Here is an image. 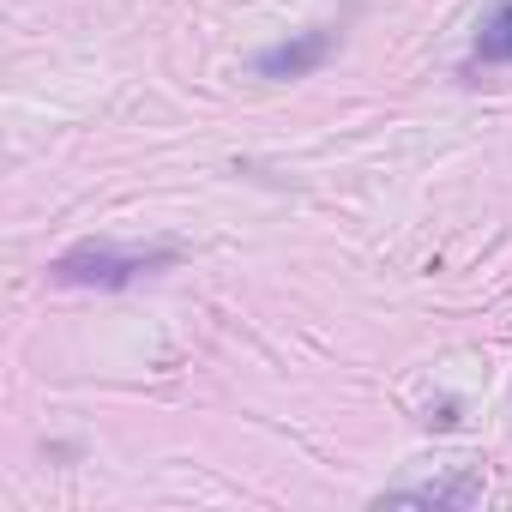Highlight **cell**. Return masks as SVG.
<instances>
[{
    "label": "cell",
    "mask_w": 512,
    "mask_h": 512,
    "mask_svg": "<svg viewBox=\"0 0 512 512\" xmlns=\"http://www.w3.org/2000/svg\"><path fill=\"white\" fill-rule=\"evenodd\" d=\"M332 49H338L332 31H296V37H284V43L253 55V73L260 79H308V73H320L332 61Z\"/></svg>",
    "instance_id": "2"
},
{
    "label": "cell",
    "mask_w": 512,
    "mask_h": 512,
    "mask_svg": "<svg viewBox=\"0 0 512 512\" xmlns=\"http://www.w3.org/2000/svg\"><path fill=\"white\" fill-rule=\"evenodd\" d=\"M476 61H482V67H512V0H500V7L482 19V31H476Z\"/></svg>",
    "instance_id": "4"
},
{
    "label": "cell",
    "mask_w": 512,
    "mask_h": 512,
    "mask_svg": "<svg viewBox=\"0 0 512 512\" xmlns=\"http://www.w3.org/2000/svg\"><path fill=\"white\" fill-rule=\"evenodd\" d=\"M181 260V247H121V241H79L49 266L55 284L67 290H127L151 272H169Z\"/></svg>",
    "instance_id": "1"
},
{
    "label": "cell",
    "mask_w": 512,
    "mask_h": 512,
    "mask_svg": "<svg viewBox=\"0 0 512 512\" xmlns=\"http://www.w3.org/2000/svg\"><path fill=\"white\" fill-rule=\"evenodd\" d=\"M380 500H410V506H476L482 500V470H446L428 482H398Z\"/></svg>",
    "instance_id": "3"
}]
</instances>
